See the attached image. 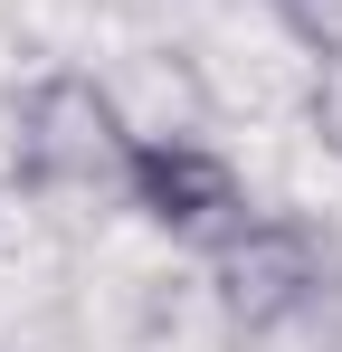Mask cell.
Here are the masks:
<instances>
[{
	"label": "cell",
	"instance_id": "1",
	"mask_svg": "<svg viewBox=\"0 0 342 352\" xmlns=\"http://www.w3.org/2000/svg\"><path fill=\"white\" fill-rule=\"evenodd\" d=\"M342 295V248L304 210H247L209 248V305L238 343H285Z\"/></svg>",
	"mask_w": 342,
	"mask_h": 352
},
{
	"label": "cell",
	"instance_id": "2",
	"mask_svg": "<svg viewBox=\"0 0 342 352\" xmlns=\"http://www.w3.org/2000/svg\"><path fill=\"white\" fill-rule=\"evenodd\" d=\"M133 124L86 67H48L10 105V181L38 200H124Z\"/></svg>",
	"mask_w": 342,
	"mask_h": 352
},
{
	"label": "cell",
	"instance_id": "3",
	"mask_svg": "<svg viewBox=\"0 0 342 352\" xmlns=\"http://www.w3.org/2000/svg\"><path fill=\"white\" fill-rule=\"evenodd\" d=\"M124 210L143 219L171 248H219L257 200H247V172L228 162L219 143L200 133H133V162H124Z\"/></svg>",
	"mask_w": 342,
	"mask_h": 352
},
{
	"label": "cell",
	"instance_id": "4",
	"mask_svg": "<svg viewBox=\"0 0 342 352\" xmlns=\"http://www.w3.org/2000/svg\"><path fill=\"white\" fill-rule=\"evenodd\" d=\"M285 19V38L295 48H314V58H342V0H266Z\"/></svg>",
	"mask_w": 342,
	"mask_h": 352
},
{
	"label": "cell",
	"instance_id": "5",
	"mask_svg": "<svg viewBox=\"0 0 342 352\" xmlns=\"http://www.w3.org/2000/svg\"><path fill=\"white\" fill-rule=\"evenodd\" d=\"M304 124H314V143L342 162V58H314V96H304Z\"/></svg>",
	"mask_w": 342,
	"mask_h": 352
}]
</instances>
